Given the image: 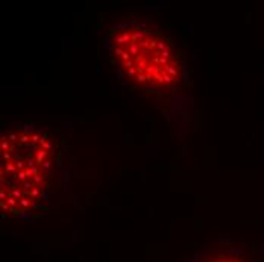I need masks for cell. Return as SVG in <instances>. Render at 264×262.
Wrapping results in <instances>:
<instances>
[{"instance_id":"obj_1","label":"cell","mask_w":264,"mask_h":262,"mask_svg":"<svg viewBox=\"0 0 264 262\" xmlns=\"http://www.w3.org/2000/svg\"><path fill=\"white\" fill-rule=\"evenodd\" d=\"M102 49L112 76L129 93L173 105L193 89L190 42L169 21L123 17L105 30Z\"/></svg>"},{"instance_id":"obj_2","label":"cell","mask_w":264,"mask_h":262,"mask_svg":"<svg viewBox=\"0 0 264 262\" xmlns=\"http://www.w3.org/2000/svg\"><path fill=\"white\" fill-rule=\"evenodd\" d=\"M67 140L47 121H8L0 133V209L3 218L47 214L65 180Z\"/></svg>"},{"instance_id":"obj_3","label":"cell","mask_w":264,"mask_h":262,"mask_svg":"<svg viewBox=\"0 0 264 262\" xmlns=\"http://www.w3.org/2000/svg\"><path fill=\"white\" fill-rule=\"evenodd\" d=\"M182 262H263L254 249L229 239H211Z\"/></svg>"}]
</instances>
